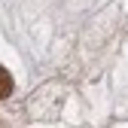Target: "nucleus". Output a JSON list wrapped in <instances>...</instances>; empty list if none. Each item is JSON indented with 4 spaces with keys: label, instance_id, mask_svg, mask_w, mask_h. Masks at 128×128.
Wrapping results in <instances>:
<instances>
[{
    "label": "nucleus",
    "instance_id": "f257e3e1",
    "mask_svg": "<svg viewBox=\"0 0 128 128\" xmlns=\"http://www.w3.org/2000/svg\"><path fill=\"white\" fill-rule=\"evenodd\" d=\"M12 88H15L12 73H9L6 67H0V101H3V98H9V94H12Z\"/></svg>",
    "mask_w": 128,
    "mask_h": 128
}]
</instances>
